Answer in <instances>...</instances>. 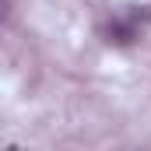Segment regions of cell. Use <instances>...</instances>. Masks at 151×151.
<instances>
[{"label":"cell","mask_w":151,"mask_h":151,"mask_svg":"<svg viewBox=\"0 0 151 151\" xmlns=\"http://www.w3.org/2000/svg\"><path fill=\"white\" fill-rule=\"evenodd\" d=\"M106 35H109V42H116V46H127V42H134L137 28H134L130 21H113V25L106 28Z\"/></svg>","instance_id":"6da1fadb"}]
</instances>
